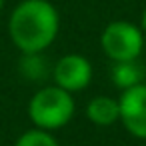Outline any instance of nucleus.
Returning <instances> with one entry per match:
<instances>
[{
	"instance_id": "nucleus-12",
	"label": "nucleus",
	"mask_w": 146,
	"mask_h": 146,
	"mask_svg": "<svg viewBox=\"0 0 146 146\" xmlns=\"http://www.w3.org/2000/svg\"><path fill=\"white\" fill-rule=\"evenodd\" d=\"M0 146H2V144H0Z\"/></svg>"
},
{
	"instance_id": "nucleus-8",
	"label": "nucleus",
	"mask_w": 146,
	"mask_h": 146,
	"mask_svg": "<svg viewBox=\"0 0 146 146\" xmlns=\"http://www.w3.org/2000/svg\"><path fill=\"white\" fill-rule=\"evenodd\" d=\"M18 68H20V74H22L26 80H32V82H40V80H44L48 74H52V68L48 66V60L44 58L42 52H28V54H22Z\"/></svg>"
},
{
	"instance_id": "nucleus-4",
	"label": "nucleus",
	"mask_w": 146,
	"mask_h": 146,
	"mask_svg": "<svg viewBox=\"0 0 146 146\" xmlns=\"http://www.w3.org/2000/svg\"><path fill=\"white\" fill-rule=\"evenodd\" d=\"M120 122L138 140H146V82L122 90L118 98Z\"/></svg>"
},
{
	"instance_id": "nucleus-11",
	"label": "nucleus",
	"mask_w": 146,
	"mask_h": 146,
	"mask_svg": "<svg viewBox=\"0 0 146 146\" xmlns=\"http://www.w3.org/2000/svg\"><path fill=\"white\" fill-rule=\"evenodd\" d=\"M4 2L6 0H0V12H2V8H4Z\"/></svg>"
},
{
	"instance_id": "nucleus-2",
	"label": "nucleus",
	"mask_w": 146,
	"mask_h": 146,
	"mask_svg": "<svg viewBox=\"0 0 146 146\" xmlns=\"http://www.w3.org/2000/svg\"><path fill=\"white\" fill-rule=\"evenodd\" d=\"M76 104L70 92L60 86H44L34 92L28 102V116L32 124L40 130H58L66 126L74 116Z\"/></svg>"
},
{
	"instance_id": "nucleus-3",
	"label": "nucleus",
	"mask_w": 146,
	"mask_h": 146,
	"mask_svg": "<svg viewBox=\"0 0 146 146\" xmlns=\"http://www.w3.org/2000/svg\"><path fill=\"white\" fill-rule=\"evenodd\" d=\"M144 32L140 26L128 20H114L106 24L100 34L102 52L112 62H126L138 60L144 48Z\"/></svg>"
},
{
	"instance_id": "nucleus-1",
	"label": "nucleus",
	"mask_w": 146,
	"mask_h": 146,
	"mask_svg": "<svg viewBox=\"0 0 146 146\" xmlns=\"http://www.w3.org/2000/svg\"><path fill=\"white\" fill-rule=\"evenodd\" d=\"M60 14L48 0H22L8 18V36L22 52H44L58 36Z\"/></svg>"
},
{
	"instance_id": "nucleus-6",
	"label": "nucleus",
	"mask_w": 146,
	"mask_h": 146,
	"mask_svg": "<svg viewBox=\"0 0 146 146\" xmlns=\"http://www.w3.org/2000/svg\"><path fill=\"white\" fill-rule=\"evenodd\" d=\"M86 116L96 126H112L120 120L118 98L112 96H94L86 106Z\"/></svg>"
},
{
	"instance_id": "nucleus-10",
	"label": "nucleus",
	"mask_w": 146,
	"mask_h": 146,
	"mask_svg": "<svg viewBox=\"0 0 146 146\" xmlns=\"http://www.w3.org/2000/svg\"><path fill=\"white\" fill-rule=\"evenodd\" d=\"M140 28H142V32H144V36H146V8H144V12H142V18H140Z\"/></svg>"
},
{
	"instance_id": "nucleus-9",
	"label": "nucleus",
	"mask_w": 146,
	"mask_h": 146,
	"mask_svg": "<svg viewBox=\"0 0 146 146\" xmlns=\"http://www.w3.org/2000/svg\"><path fill=\"white\" fill-rule=\"evenodd\" d=\"M14 146H60V144L48 130L32 128V130H26L24 134H20V138L16 140Z\"/></svg>"
},
{
	"instance_id": "nucleus-7",
	"label": "nucleus",
	"mask_w": 146,
	"mask_h": 146,
	"mask_svg": "<svg viewBox=\"0 0 146 146\" xmlns=\"http://www.w3.org/2000/svg\"><path fill=\"white\" fill-rule=\"evenodd\" d=\"M110 80L116 88L126 90L140 82H144V66L138 60H126V62H112L110 68Z\"/></svg>"
},
{
	"instance_id": "nucleus-5",
	"label": "nucleus",
	"mask_w": 146,
	"mask_h": 146,
	"mask_svg": "<svg viewBox=\"0 0 146 146\" xmlns=\"http://www.w3.org/2000/svg\"><path fill=\"white\" fill-rule=\"evenodd\" d=\"M52 78L54 84L62 90L70 94L80 92L92 82V64L82 54H64L56 60L52 68Z\"/></svg>"
}]
</instances>
